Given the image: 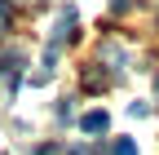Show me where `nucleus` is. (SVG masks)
<instances>
[{
  "label": "nucleus",
  "mask_w": 159,
  "mask_h": 155,
  "mask_svg": "<svg viewBox=\"0 0 159 155\" xmlns=\"http://www.w3.org/2000/svg\"><path fill=\"white\" fill-rule=\"evenodd\" d=\"M80 129H84V133H106L111 129V115L106 111H89L84 120H80Z\"/></svg>",
  "instance_id": "f257e3e1"
},
{
  "label": "nucleus",
  "mask_w": 159,
  "mask_h": 155,
  "mask_svg": "<svg viewBox=\"0 0 159 155\" xmlns=\"http://www.w3.org/2000/svg\"><path fill=\"white\" fill-rule=\"evenodd\" d=\"M115 155H137V146H133L128 138H119V142H115Z\"/></svg>",
  "instance_id": "f03ea898"
},
{
  "label": "nucleus",
  "mask_w": 159,
  "mask_h": 155,
  "mask_svg": "<svg viewBox=\"0 0 159 155\" xmlns=\"http://www.w3.org/2000/svg\"><path fill=\"white\" fill-rule=\"evenodd\" d=\"M0 18H5V0H0Z\"/></svg>",
  "instance_id": "7ed1b4c3"
}]
</instances>
